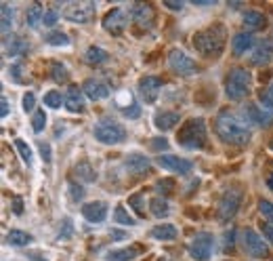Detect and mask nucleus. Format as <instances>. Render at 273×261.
<instances>
[{
  "instance_id": "obj_52",
  "label": "nucleus",
  "mask_w": 273,
  "mask_h": 261,
  "mask_svg": "<svg viewBox=\"0 0 273 261\" xmlns=\"http://www.w3.org/2000/svg\"><path fill=\"white\" fill-rule=\"evenodd\" d=\"M13 210H15L17 215H21V213H23V206H21V198H19V196H15V204H13Z\"/></svg>"
},
{
  "instance_id": "obj_50",
  "label": "nucleus",
  "mask_w": 273,
  "mask_h": 261,
  "mask_svg": "<svg viewBox=\"0 0 273 261\" xmlns=\"http://www.w3.org/2000/svg\"><path fill=\"white\" fill-rule=\"evenodd\" d=\"M263 234H265L267 238H271V242H273V222L263 224Z\"/></svg>"
},
{
  "instance_id": "obj_39",
  "label": "nucleus",
  "mask_w": 273,
  "mask_h": 261,
  "mask_svg": "<svg viewBox=\"0 0 273 261\" xmlns=\"http://www.w3.org/2000/svg\"><path fill=\"white\" fill-rule=\"evenodd\" d=\"M261 106L273 112V82L265 86V91H261Z\"/></svg>"
},
{
  "instance_id": "obj_51",
  "label": "nucleus",
  "mask_w": 273,
  "mask_h": 261,
  "mask_svg": "<svg viewBox=\"0 0 273 261\" xmlns=\"http://www.w3.org/2000/svg\"><path fill=\"white\" fill-rule=\"evenodd\" d=\"M0 104H2V106H0V116L6 118V116H8V99L2 97V99H0Z\"/></svg>"
},
{
  "instance_id": "obj_25",
  "label": "nucleus",
  "mask_w": 273,
  "mask_h": 261,
  "mask_svg": "<svg viewBox=\"0 0 273 261\" xmlns=\"http://www.w3.org/2000/svg\"><path fill=\"white\" fill-rule=\"evenodd\" d=\"M139 253H141V246H128V248L112 250V253L107 255V261H133Z\"/></svg>"
},
{
  "instance_id": "obj_11",
  "label": "nucleus",
  "mask_w": 273,
  "mask_h": 261,
  "mask_svg": "<svg viewBox=\"0 0 273 261\" xmlns=\"http://www.w3.org/2000/svg\"><path fill=\"white\" fill-rule=\"evenodd\" d=\"M244 116H246V120H250V122H255L263 128H269L273 124V112L267 108H263L261 104H248L244 108Z\"/></svg>"
},
{
  "instance_id": "obj_30",
  "label": "nucleus",
  "mask_w": 273,
  "mask_h": 261,
  "mask_svg": "<svg viewBox=\"0 0 273 261\" xmlns=\"http://www.w3.org/2000/svg\"><path fill=\"white\" fill-rule=\"evenodd\" d=\"M0 13H2V36L6 38L8 32H11V28H13V8L6 2H2L0 4Z\"/></svg>"
},
{
  "instance_id": "obj_43",
  "label": "nucleus",
  "mask_w": 273,
  "mask_h": 261,
  "mask_svg": "<svg viewBox=\"0 0 273 261\" xmlns=\"http://www.w3.org/2000/svg\"><path fill=\"white\" fill-rule=\"evenodd\" d=\"M259 210L269 219V222H273V202H269V200H261V202H259Z\"/></svg>"
},
{
  "instance_id": "obj_41",
  "label": "nucleus",
  "mask_w": 273,
  "mask_h": 261,
  "mask_svg": "<svg viewBox=\"0 0 273 261\" xmlns=\"http://www.w3.org/2000/svg\"><path fill=\"white\" fill-rule=\"evenodd\" d=\"M141 202H143V194H133V196L128 198V204L137 210V215H139V217H143V215H145V208L141 206Z\"/></svg>"
},
{
  "instance_id": "obj_34",
  "label": "nucleus",
  "mask_w": 273,
  "mask_h": 261,
  "mask_svg": "<svg viewBox=\"0 0 273 261\" xmlns=\"http://www.w3.org/2000/svg\"><path fill=\"white\" fill-rule=\"evenodd\" d=\"M46 126V114H44V110H36L34 112V118H32V128H34V133H42Z\"/></svg>"
},
{
  "instance_id": "obj_54",
  "label": "nucleus",
  "mask_w": 273,
  "mask_h": 261,
  "mask_svg": "<svg viewBox=\"0 0 273 261\" xmlns=\"http://www.w3.org/2000/svg\"><path fill=\"white\" fill-rule=\"evenodd\" d=\"M231 244H234V230H229V232L225 234V248L231 246Z\"/></svg>"
},
{
  "instance_id": "obj_31",
  "label": "nucleus",
  "mask_w": 273,
  "mask_h": 261,
  "mask_svg": "<svg viewBox=\"0 0 273 261\" xmlns=\"http://www.w3.org/2000/svg\"><path fill=\"white\" fill-rule=\"evenodd\" d=\"M149 210L154 213V217L160 219V217H166L170 213V206H168V202H166L164 198H154L149 202Z\"/></svg>"
},
{
  "instance_id": "obj_2",
  "label": "nucleus",
  "mask_w": 273,
  "mask_h": 261,
  "mask_svg": "<svg viewBox=\"0 0 273 261\" xmlns=\"http://www.w3.org/2000/svg\"><path fill=\"white\" fill-rule=\"evenodd\" d=\"M191 42H194L196 51L202 53L204 57H219L223 53L225 42H227V30L221 24H212L210 28L198 32Z\"/></svg>"
},
{
  "instance_id": "obj_15",
  "label": "nucleus",
  "mask_w": 273,
  "mask_h": 261,
  "mask_svg": "<svg viewBox=\"0 0 273 261\" xmlns=\"http://www.w3.org/2000/svg\"><path fill=\"white\" fill-rule=\"evenodd\" d=\"M82 215L88 224H101V222H105V217H107V204L101 202V200L88 202L82 206Z\"/></svg>"
},
{
  "instance_id": "obj_56",
  "label": "nucleus",
  "mask_w": 273,
  "mask_h": 261,
  "mask_svg": "<svg viewBox=\"0 0 273 261\" xmlns=\"http://www.w3.org/2000/svg\"><path fill=\"white\" fill-rule=\"evenodd\" d=\"M109 234L114 236V240H124V238H126V234H124V232H118V230H112Z\"/></svg>"
},
{
  "instance_id": "obj_19",
  "label": "nucleus",
  "mask_w": 273,
  "mask_h": 261,
  "mask_svg": "<svg viewBox=\"0 0 273 261\" xmlns=\"http://www.w3.org/2000/svg\"><path fill=\"white\" fill-rule=\"evenodd\" d=\"M252 46H255V36L248 34V32L236 34L234 40H231V48H234V55L236 57H242L244 53H248Z\"/></svg>"
},
{
  "instance_id": "obj_3",
  "label": "nucleus",
  "mask_w": 273,
  "mask_h": 261,
  "mask_svg": "<svg viewBox=\"0 0 273 261\" xmlns=\"http://www.w3.org/2000/svg\"><path fill=\"white\" fill-rule=\"evenodd\" d=\"M177 142L183 148H189V150L204 148L206 146V122H204V118L187 120V122L179 128Z\"/></svg>"
},
{
  "instance_id": "obj_28",
  "label": "nucleus",
  "mask_w": 273,
  "mask_h": 261,
  "mask_svg": "<svg viewBox=\"0 0 273 261\" xmlns=\"http://www.w3.org/2000/svg\"><path fill=\"white\" fill-rule=\"evenodd\" d=\"M42 19H44V11H42V6H40V4H32L25 11V24L29 28H36Z\"/></svg>"
},
{
  "instance_id": "obj_38",
  "label": "nucleus",
  "mask_w": 273,
  "mask_h": 261,
  "mask_svg": "<svg viewBox=\"0 0 273 261\" xmlns=\"http://www.w3.org/2000/svg\"><path fill=\"white\" fill-rule=\"evenodd\" d=\"M67 78H69V72L65 70L63 64H53V80L55 82H67Z\"/></svg>"
},
{
  "instance_id": "obj_27",
  "label": "nucleus",
  "mask_w": 273,
  "mask_h": 261,
  "mask_svg": "<svg viewBox=\"0 0 273 261\" xmlns=\"http://www.w3.org/2000/svg\"><path fill=\"white\" fill-rule=\"evenodd\" d=\"M6 242L13 244V246H25V244L32 242V236L27 232H23V230H11V232L6 234Z\"/></svg>"
},
{
  "instance_id": "obj_45",
  "label": "nucleus",
  "mask_w": 273,
  "mask_h": 261,
  "mask_svg": "<svg viewBox=\"0 0 273 261\" xmlns=\"http://www.w3.org/2000/svg\"><path fill=\"white\" fill-rule=\"evenodd\" d=\"M69 196H72L74 202H78V200L84 198V188H80L76 184H69Z\"/></svg>"
},
{
  "instance_id": "obj_33",
  "label": "nucleus",
  "mask_w": 273,
  "mask_h": 261,
  "mask_svg": "<svg viewBox=\"0 0 273 261\" xmlns=\"http://www.w3.org/2000/svg\"><path fill=\"white\" fill-rule=\"evenodd\" d=\"M84 59L88 64H103V62H107V53L99 46H90L86 51V55H84Z\"/></svg>"
},
{
  "instance_id": "obj_32",
  "label": "nucleus",
  "mask_w": 273,
  "mask_h": 261,
  "mask_svg": "<svg viewBox=\"0 0 273 261\" xmlns=\"http://www.w3.org/2000/svg\"><path fill=\"white\" fill-rule=\"evenodd\" d=\"M114 222L120 224V226H135L137 219H135L133 215H128V210H126L122 204H118L116 210H114Z\"/></svg>"
},
{
  "instance_id": "obj_42",
  "label": "nucleus",
  "mask_w": 273,
  "mask_h": 261,
  "mask_svg": "<svg viewBox=\"0 0 273 261\" xmlns=\"http://www.w3.org/2000/svg\"><path fill=\"white\" fill-rule=\"evenodd\" d=\"M173 188H175L173 179H160V182L156 184V190L160 194H170V192H173Z\"/></svg>"
},
{
  "instance_id": "obj_44",
  "label": "nucleus",
  "mask_w": 273,
  "mask_h": 261,
  "mask_svg": "<svg viewBox=\"0 0 273 261\" xmlns=\"http://www.w3.org/2000/svg\"><path fill=\"white\" fill-rule=\"evenodd\" d=\"M59 22V13L55 11V8H48V11H44V19H42V24L44 26H55Z\"/></svg>"
},
{
  "instance_id": "obj_24",
  "label": "nucleus",
  "mask_w": 273,
  "mask_h": 261,
  "mask_svg": "<svg viewBox=\"0 0 273 261\" xmlns=\"http://www.w3.org/2000/svg\"><path fill=\"white\" fill-rule=\"evenodd\" d=\"M149 236L154 240H175L177 238V228L173 224H160L151 228Z\"/></svg>"
},
{
  "instance_id": "obj_29",
  "label": "nucleus",
  "mask_w": 273,
  "mask_h": 261,
  "mask_svg": "<svg viewBox=\"0 0 273 261\" xmlns=\"http://www.w3.org/2000/svg\"><path fill=\"white\" fill-rule=\"evenodd\" d=\"M76 175H78V179H82V182H86V184H90V182H95V179H97V173L93 170V166L86 162V160H82V162L76 164Z\"/></svg>"
},
{
  "instance_id": "obj_8",
  "label": "nucleus",
  "mask_w": 273,
  "mask_h": 261,
  "mask_svg": "<svg viewBox=\"0 0 273 261\" xmlns=\"http://www.w3.org/2000/svg\"><path fill=\"white\" fill-rule=\"evenodd\" d=\"M168 66L179 76H194L200 72L198 62H194V59H191L185 51H181V48H175V51L168 53Z\"/></svg>"
},
{
  "instance_id": "obj_6",
  "label": "nucleus",
  "mask_w": 273,
  "mask_h": 261,
  "mask_svg": "<svg viewBox=\"0 0 273 261\" xmlns=\"http://www.w3.org/2000/svg\"><path fill=\"white\" fill-rule=\"evenodd\" d=\"M242 246H244V250L250 255V257H255V259H265L269 257V244L265 242V238H263L257 230H252V228H246V230H242Z\"/></svg>"
},
{
  "instance_id": "obj_53",
  "label": "nucleus",
  "mask_w": 273,
  "mask_h": 261,
  "mask_svg": "<svg viewBox=\"0 0 273 261\" xmlns=\"http://www.w3.org/2000/svg\"><path fill=\"white\" fill-rule=\"evenodd\" d=\"M151 146H154V148H162V150H166V148H168V142H166L164 137H160V139H156V142L151 144Z\"/></svg>"
},
{
  "instance_id": "obj_4",
  "label": "nucleus",
  "mask_w": 273,
  "mask_h": 261,
  "mask_svg": "<svg viewBox=\"0 0 273 261\" xmlns=\"http://www.w3.org/2000/svg\"><path fill=\"white\" fill-rule=\"evenodd\" d=\"M252 86V76L246 68H234L229 72L227 80H225V95L231 102H240L250 93Z\"/></svg>"
},
{
  "instance_id": "obj_36",
  "label": "nucleus",
  "mask_w": 273,
  "mask_h": 261,
  "mask_svg": "<svg viewBox=\"0 0 273 261\" xmlns=\"http://www.w3.org/2000/svg\"><path fill=\"white\" fill-rule=\"evenodd\" d=\"M72 234H74V224H72V219H69V217H65L61 222V228H59L57 238L59 240H69V238H72Z\"/></svg>"
},
{
  "instance_id": "obj_46",
  "label": "nucleus",
  "mask_w": 273,
  "mask_h": 261,
  "mask_svg": "<svg viewBox=\"0 0 273 261\" xmlns=\"http://www.w3.org/2000/svg\"><path fill=\"white\" fill-rule=\"evenodd\" d=\"M34 108H36V97H34V93H25V95H23V110H25V112H32Z\"/></svg>"
},
{
  "instance_id": "obj_47",
  "label": "nucleus",
  "mask_w": 273,
  "mask_h": 261,
  "mask_svg": "<svg viewBox=\"0 0 273 261\" xmlns=\"http://www.w3.org/2000/svg\"><path fill=\"white\" fill-rule=\"evenodd\" d=\"M38 150H40V156H42V160L48 164V162H50V146L44 144V142H40V144H38Z\"/></svg>"
},
{
  "instance_id": "obj_13",
  "label": "nucleus",
  "mask_w": 273,
  "mask_h": 261,
  "mask_svg": "<svg viewBox=\"0 0 273 261\" xmlns=\"http://www.w3.org/2000/svg\"><path fill=\"white\" fill-rule=\"evenodd\" d=\"M156 162H158V166H162L164 170H173V173H179V175H187L189 170L194 168V164H191L189 160L173 156V154H162V156H158Z\"/></svg>"
},
{
  "instance_id": "obj_58",
  "label": "nucleus",
  "mask_w": 273,
  "mask_h": 261,
  "mask_svg": "<svg viewBox=\"0 0 273 261\" xmlns=\"http://www.w3.org/2000/svg\"><path fill=\"white\" fill-rule=\"evenodd\" d=\"M158 261H170V259H166V257H162V259H158Z\"/></svg>"
},
{
  "instance_id": "obj_37",
  "label": "nucleus",
  "mask_w": 273,
  "mask_h": 261,
  "mask_svg": "<svg viewBox=\"0 0 273 261\" xmlns=\"http://www.w3.org/2000/svg\"><path fill=\"white\" fill-rule=\"evenodd\" d=\"M44 104L48 108H59L61 104H65V97H61V93H59V91H48L44 95Z\"/></svg>"
},
{
  "instance_id": "obj_49",
  "label": "nucleus",
  "mask_w": 273,
  "mask_h": 261,
  "mask_svg": "<svg viewBox=\"0 0 273 261\" xmlns=\"http://www.w3.org/2000/svg\"><path fill=\"white\" fill-rule=\"evenodd\" d=\"M166 8H173V11H181L183 8V2H177V0H164Z\"/></svg>"
},
{
  "instance_id": "obj_26",
  "label": "nucleus",
  "mask_w": 273,
  "mask_h": 261,
  "mask_svg": "<svg viewBox=\"0 0 273 261\" xmlns=\"http://www.w3.org/2000/svg\"><path fill=\"white\" fill-rule=\"evenodd\" d=\"M265 15H263L261 11H246L244 13V26L250 28V30H261L265 28Z\"/></svg>"
},
{
  "instance_id": "obj_5",
  "label": "nucleus",
  "mask_w": 273,
  "mask_h": 261,
  "mask_svg": "<svg viewBox=\"0 0 273 261\" xmlns=\"http://www.w3.org/2000/svg\"><path fill=\"white\" fill-rule=\"evenodd\" d=\"M93 135L99 144H105V146H118L126 142V128L116 122V120H109V118H101L99 122L95 124Z\"/></svg>"
},
{
  "instance_id": "obj_18",
  "label": "nucleus",
  "mask_w": 273,
  "mask_h": 261,
  "mask_svg": "<svg viewBox=\"0 0 273 261\" xmlns=\"http://www.w3.org/2000/svg\"><path fill=\"white\" fill-rule=\"evenodd\" d=\"M133 19L143 26V28H151L154 26V6L151 4H145V2H139L133 6Z\"/></svg>"
},
{
  "instance_id": "obj_7",
  "label": "nucleus",
  "mask_w": 273,
  "mask_h": 261,
  "mask_svg": "<svg viewBox=\"0 0 273 261\" xmlns=\"http://www.w3.org/2000/svg\"><path fill=\"white\" fill-rule=\"evenodd\" d=\"M242 198H244V192H242V188H238V186L227 188L223 192L221 202H219V217L223 219V222H229V219L238 213V208L242 204Z\"/></svg>"
},
{
  "instance_id": "obj_10",
  "label": "nucleus",
  "mask_w": 273,
  "mask_h": 261,
  "mask_svg": "<svg viewBox=\"0 0 273 261\" xmlns=\"http://www.w3.org/2000/svg\"><path fill=\"white\" fill-rule=\"evenodd\" d=\"M212 246H215V238L210 234H196L189 242V255L196 261H208L212 255Z\"/></svg>"
},
{
  "instance_id": "obj_23",
  "label": "nucleus",
  "mask_w": 273,
  "mask_h": 261,
  "mask_svg": "<svg viewBox=\"0 0 273 261\" xmlns=\"http://www.w3.org/2000/svg\"><path fill=\"white\" fill-rule=\"evenodd\" d=\"M154 124L158 130H170V128H175L179 124V114L177 112H158L154 116Z\"/></svg>"
},
{
  "instance_id": "obj_9",
  "label": "nucleus",
  "mask_w": 273,
  "mask_h": 261,
  "mask_svg": "<svg viewBox=\"0 0 273 261\" xmlns=\"http://www.w3.org/2000/svg\"><path fill=\"white\" fill-rule=\"evenodd\" d=\"M95 2H67L63 6V17L74 24H88L95 17Z\"/></svg>"
},
{
  "instance_id": "obj_48",
  "label": "nucleus",
  "mask_w": 273,
  "mask_h": 261,
  "mask_svg": "<svg viewBox=\"0 0 273 261\" xmlns=\"http://www.w3.org/2000/svg\"><path fill=\"white\" fill-rule=\"evenodd\" d=\"M124 114L128 116V118H139V114H141V110H139V106L137 104H133L130 108H124Z\"/></svg>"
},
{
  "instance_id": "obj_16",
  "label": "nucleus",
  "mask_w": 273,
  "mask_h": 261,
  "mask_svg": "<svg viewBox=\"0 0 273 261\" xmlns=\"http://www.w3.org/2000/svg\"><path fill=\"white\" fill-rule=\"evenodd\" d=\"M124 164H126V168L130 170V173H135V175L149 173V168H151L149 158H147L145 154H139V152L128 154V156H126V160H124Z\"/></svg>"
},
{
  "instance_id": "obj_40",
  "label": "nucleus",
  "mask_w": 273,
  "mask_h": 261,
  "mask_svg": "<svg viewBox=\"0 0 273 261\" xmlns=\"http://www.w3.org/2000/svg\"><path fill=\"white\" fill-rule=\"evenodd\" d=\"M15 148L19 150V154H21L23 162L32 164V150H29V146H27L25 142H21V139H15Z\"/></svg>"
},
{
  "instance_id": "obj_55",
  "label": "nucleus",
  "mask_w": 273,
  "mask_h": 261,
  "mask_svg": "<svg viewBox=\"0 0 273 261\" xmlns=\"http://www.w3.org/2000/svg\"><path fill=\"white\" fill-rule=\"evenodd\" d=\"M27 257L32 259V261H46V257L42 253H27Z\"/></svg>"
},
{
  "instance_id": "obj_17",
  "label": "nucleus",
  "mask_w": 273,
  "mask_h": 261,
  "mask_svg": "<svg viewBox=\"0 0 273 261\" xmlns=\"http://www.w3.org/2000/svg\"><path fill=\"white\" fill-rule=\"evenodd\" d=\"M82 88H84L86 97H88V99H93V102H99V99H105V97L109 95V86H105L103 82H99V80H95V78L84 80Z\"/></svg>"
},
{
  "instance_id": "obj_14",
  "label": "nucleus",
  "mask_w": 273,
  "mask_h": 261,
  "mask_svg": "<svg viewBox=\"0 0 273 261\" xmlns=\"http://www.w3.org/2000/svg\"><path fill=\"white\" fill-rule=\"evenodd\" d=\"M103 28L107 30V32H112L114 36L122 34L124 28H126V15H124L122 8H112L103 19Z\"/></svg>"
},
{
  "instance_id": "obj_22",
  "label": "nucleus",
  "mask_w": 273,
  "mask_h": 261,
  "mask_svg": "<svg viewBox=\"0 0 273 261\" xmlns=\"http://www.w3.org/2000/svg\"><path fill=\"white\" fill-rule=\"evenodd\" d=\"M29 48V44L25 42V40L21 38V36H13L11 34V38H4V53L8 55V57H17V55H21V53H25Z\"/></svg>"
},
{
  "instance_id": "obj_20",
  "label": "nucleus",
  "mask_w": 273,
  "mask_h": 261,
  "mask_svg": "<svg viewBox=\"0 0 273 261\" xmlns=\"http://www.w3.org/2000/svg\"><path fill=\"white\" fill-rule=\"evenodd\" d=\"M271 59H273V42H269V40H263L261 44H257L250 62L255 64V66H267Z\"/></svg>"
},
{
  "instance_id": "obj_1",
  "label": "nucleus",
  "mask_w": 273,
  "mask_h": 261,
  "mask_svg": "<svg viewBox=\"0 0 273 261\" xmlns=\"http://www.w3.org/2000/svg\"><path fill=\"white\" fill-rule=\"evenodd\" d=\"M215 130L225 144H231V146H246L252 137V130L246 120L234 116L231 112H221L217 116Z\"/></svg>"
},
{
  "instance_id": "obj_59",
  "label": "nucleus",
  "mask_w": 273,
  "mask_h": 261,
  "mask_svg": "<svg viewBox=\"0 0 273 261\" xmlns=\"http://www.w3.org/2000/svg\"><path fill=\"white\" fill-rule=\"evenodd\" d=\"M271 148H273V142H271Z\"/></svg>"
},
{
  "instance_id": "obj_35",
  "label": "nucleus",
  "mask_w": 273,
  "mask_h": 261,
  "mask_svg": "<svg viewBox=\"0 0 273 261\" xmlns=\"http://www.w3.org/2000/svg\"><path fill=\"white\" fill-rule=\"evenodd\" d=\"M46 42L53 44V46H67V44H69V38H67V34H63V32H50V34L46 36Z\"/></svg>"
},
{
  "instance_id": "obj_57",
  "label": "nucleus",
  "mask_w": 273,
  "mask_h": 261,
  "mask_svg": "<svg viewBox=\"0 0 273 261\" xmlns=\"http://www.w3.org/2000/svg\"><path fill=\"white\" fill-rule=\"evenodd\" d=\"M267 188H269L271 192H273V173H271V175L267 177Z\"/></svg>"
},
{
  "instance_id": "obj_12",
  "label": "nucleus",
  "mask_w": 273,
  "mask_h": 261,
  "mask_svg": "<svg viewBox=\"0 0 273 261\" xmlns=\"http://www.w3.org/2000/svg\"><path fill=\"white\" fill-rule=\"evenodd\" d=\"M160 88H162V80L158 76H145V78L139 80V95L149 106L158 102Z\"/></svg>"
},
{
  "instance_id": "obj_21",
  "label": "nucleus",
  "mask_w": 273,
  "mask_h": 261,
  "mask_svg": "<svg viewBox=\"0 0 273 261\" xmlns=\"http://www.w3.org/2000/svg\"><path fill=\"white\" fill-rule=\"evenodd\" d=\"M65 108L69 112H84V97L78 86H69L65 93Z\"/></svg>"
}]
</instances>
